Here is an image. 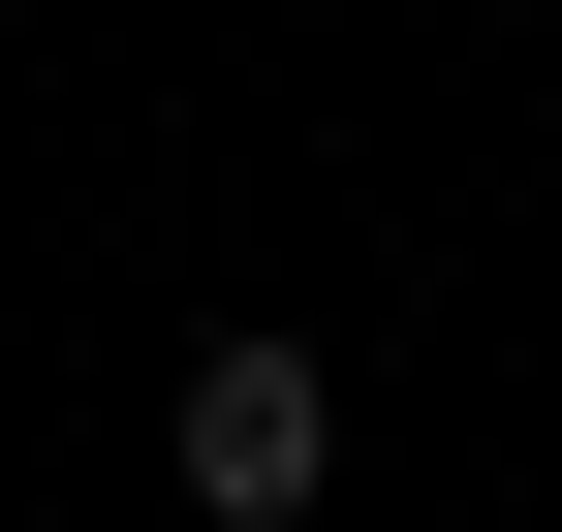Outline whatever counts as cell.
I'll list each match as a JSON object with an SVG mask.
<instances>
[{"mask_svg": "<svg viewBox=\"0 0 562 532\" xmlns=\"http://www.w3.org/2000/svg\"><path fill=\"white\" fill-rule=\"evenodd\" d=\"M157 470L220 501V532H313V501H344V376H313V345L250 313V345H188V408H157Z\"/></svg>", "mask_w": 562, "mask_h": 532, "instance_id": "obj_1", "label": "cell"}]
</instances>
